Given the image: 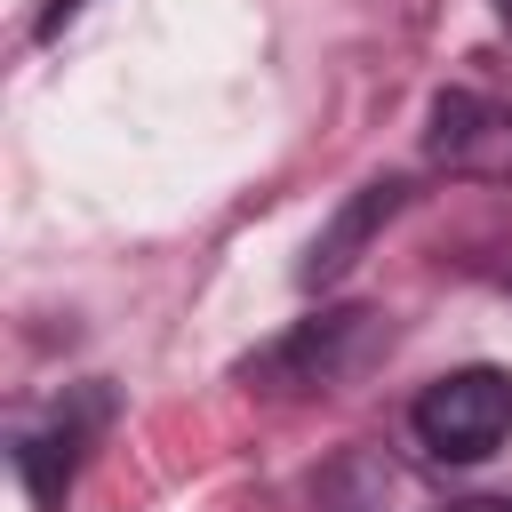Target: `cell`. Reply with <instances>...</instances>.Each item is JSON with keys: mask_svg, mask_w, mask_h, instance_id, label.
<instances>
[{"mask_svg": "<svg viewBox=\"0 0 512 512\" xmlns=\"http://www.w3.org/2000/svg\"><path fill=\"white\" fill-rule=\"evenodd\" d=\"M448 512H512V496H472V504H448Z\"/></svg>", "mask_w": 512, "mask_h": 512, "instance_id": "obj_6", "label": "cell"}, {"mask_svg": "<svg viewBox=\"0 0 512 512\" xmlns=\"http://www.w3.org/2000/svg\"><path fill=\"white\" fill-rule=\"evenodd\" d=\"M384 336H392V328H384V312H368V304L312 312V320H296L272 352L248 360V384H264V392H336L344 376L368 368V352H376Z\"/></svg>", "mask_w": 512, "mask_h": 512, "instance_id": "obj_1", "label": "cell"}, {"mask_svg": "<svg viewBox=\"0 0 512 512\" xmlns=\"http://www.w3.org/2000/svg\"><path fill=\"white\" fill-rule=\"evenodd\" d=\"M400 200H408V184H392V176L360 184V192H352V200L328 216V232L312 240V256H304V272H296V280H304V288H336V280L360 264V248H368V240H376V232L400 216Z\"/></svg>", "mask_w": 512, "mask_h": 512, "instance_id": "obj_4", "label": "cell"}, {"mask_svg": "<svg viewBox=\"0 0 512 512\" xmlns=\"http://www.w3.org/2000/svg\"><path fill=\"white\" fill-rule=\"evenodd\" d=\"M424 152L448 176L512 184V104H488L472 88H440L432 112H424Z\"/></svg>", "mask_w": 512, "mask_h": 512, "instance_id": "obj_3", "label": "cell"}, {"mask_svg": "<svg viewBox=\"0 0 512 512\" xmlns=\"http://www.w3.org/2000/svg\"><path fill=\"white\" fill-rule=\"evenodd\" d=\"M80 8H88V0H48V8H40V40H48V32H64Z\"/></svg>", "mask_w": 512, "mask_h": 512, "instance_id": "obj_5", "label": "cell"}, {"mask_svg": "<svg viewBox=\"0 0 512 512\" xmlns=\"http://www.w3.org/2000/svg\"><path fill=\"white\" fill-rule=\"evenodd\" d=\"M496 16H504V24H512V0H496Z\"/></svg>", "mask_w": 512, "mask_h": 512, "instance_id": "obj_7", "label": "cell"}, {"mask_svg": "<svg viewBox=\"0 0 512 512\" xmlns=\"http://www.w3.org/2000/svg\"><path fill=\"white\" fill-rule=\"evenodd\" d=\"M504 432H512V376L504 368H456V376L424 384V400H416V440L440 464H480V456H496Z\"/></svg>", "mask_w": 512, "mask_h": 512, "instance_id": "obj_2", "label": "cell"}]
</instances>
